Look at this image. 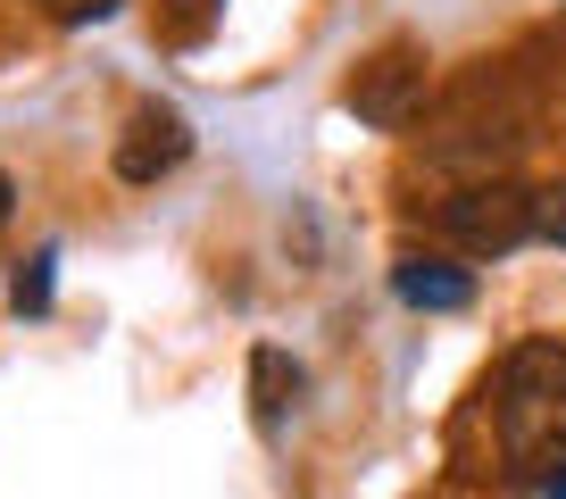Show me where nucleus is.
<instances>
[{"label":"nucleus","mask_w":566,"mask_h":499,"mask_svg":"<svg viewBox=\"0 0 566 499\" xmlns=\"http://www.w3.org/2000/svg\"><path fill=\"white\" fill-rule=\"evenodd\" d=\"M492 425H500V449H509L516 466L566 458V350L558 341H516V350L500 358Z\"/></svg>","instance_id":"f257e3e1"},{"label":"nucleus","mask_w":566,"mask_h":499,"mask_svg":"<svg viewBox=\"0 0 566 499\" xmlns=\"http://www.w3.org/2000/svg\"><path fill=\"white\" fill-rule=\"evenodd\" d=\"M433 225H442V242H459L467 258H509V250H525L533 225H542V192H525V183H509V176H483V183H467V192H450L442 209H433Z\"/></svg>","instance_id":"f03ea898"},{"label":"nucleus","mask_w":566,"mask_h":499,"mask_svg":"<svg viewBox=\"0 0 566 499\" xmlns=\"http://www.w3.org/2000/svg\"><path fill=\"white\" fill-rule=\"evenodd\" d=\"M424 92H433V59L417 42H384L375 59H358V75L342 84V108L375 134H408L424 117Z\"/></svg>","instance_id":"7ed1b4c3"},{"label":"nucleus","mask_w":566,"mask_h":499,"mask_svg":"<svg viewBox=\"0 0 566 499\" xmlns=\"http://www.w3.org/2000/svg\"><path fill=\"white\" fill-rule=\"evenodd\" d=\"M184 159H192V125H184V108H167V100H142L134 117H125L117 150H108L117 183H159V176H176Z\"/></svg>","instance_id":"20e7f679"},{"label":"nucleus","mask_w":566,"mask_h":499,"mask_svg":"<svg viewBox=\"0 0 566 499\" xmlns=\"http://www.w3.org/2000/svg\"><path fill=\"white\" fill-rule=\"evenodd\" d=\"M391 291H400L408 308H424V317H459V308H475V275L450 267V258H424V250L391 258Z\"/></svg>","instance_id":"39448f33"},{"label":"nucleus","mask_w":566,"mask_h":499,"mask_svg":"<svg viewBox=\"0 0 566 499\" xmlns=\"http://www.w3.org/2000/svg\"><path fill=\"white\" fill-rule=\"evenodd\" d=\"M292 392H301V367H292L275 341H259V350H250V416H259V433H283Z\"/></svg>","instance_id":"423d86ee"},{"label":"nucleus","mask_w":566,"mask_h":499,"mask_svg":"<svg viewBox=\"0 0 566 499\" xmlns=\"http://www.w3.org/2000/svg\"><path fill=\"white\" fill-rule=\"evenodd\" d=\"M51 267H59V250H34V258L18 267V291H9L18 317H51Z\"/></svg>","instance_id":"0eeeda50"},{"label":"nucleus","mask_w":566,"mask_h":499,"mask_svg":"<svg viewBox=\"0 0 566 499\" xmlns=\"http://www.w3.org/2000/svg\"><path fill=\"white\" fill-rule=\"evenodd\" d=\"M217 9H226V0H167V34H176V42H192L200 25L217 18Z\"/></svg>","instance_id":"6e6552de"},{"label":"nucleus","mask_w":566,"mask_h":499,"mask_svg":"<svg viewBox=\"0 0 566 499\" xmlns=\"http://www.w3.org/2000/svg\"><path fill=\"white\" fill-rule=\"evenodd\" d=\"M533 233H542L549 250H566V183H549V192H542V225H533Z\"/></svg>","instance_id":"1a4fd4ad"},{"label":"nucleus","mask_w":566,"mask_h":499,"mask_svg":"<svg viewBox=\"0 0 566 499\" xmlns=\"http://www.w3.org/2000/svg\"><path fill=\"white\" fill-rule=\"evenodd\" d=\"M51 9H59L67 25H101V18H117L125 0H51Z\"/></svg>","instance_id":"9d476101"},{"label":"nucleus","mask_w":566,"mask_h":499,"mask_svg":"<svg viewBox=\"0 0 566 499\" xmlns=\"http://www.w3.org/2000/svg\"><path fill=\"white\" fill-rule=\"evenodd\" d=\"M542 491H549V499H566V458L549 466V482H542Z\"/></svg>","instance_id":"9b49d317"}]
</instances>
